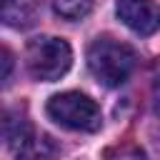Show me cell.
<instances>
[{"mask_svg":"<svg viewBox=\"0 0 160 160\" xmlns=\"http://www.w3.org/2000/svg\"><path fill=\"white\" fill-rule=\"evenodd\" d=\"M72 62V50L62 38H52V35H40L32 38L25 48V65L28 72L35 80H60Z\"/></svg>","mask_w":160,"mask_h":160,"instance_id":"2","label":"cell"},{"mask_svg":"<svg viewBox=\"0 0 160 160\" xmlns=\"http://www.w3.org/2000/svg\"><path fill=\"white\" fill-rule=\"evenodd\" d=\"M2 65H5L2 78L8 80V78H10V68H12V55H10V50H8V48H2Z\"/></svg>","mask_w":160,"mask_h":160,"instance_id":"9","label":"cell"},{"mask_svg":"<svg viewBox=\"0 0 160 160\" xmlns=\"http://www.w3.org/2000/svg\"><path fill=\"white\" fill-rule=\"evenodd\" d=\"M115 12L138 35H152L160 30V5L155 0H118Z\"/></svg>","mask_w":160,"mask_h":160,"instance_id":"5","label":"cell"},{"mask_svg":"<svg viewBox=\"0 0 160 160\" xmlns=\"http://www.w3.org/2000/svg\"><path fill=\"white\" fill-rule=\"evenodd\" d=\"M5 142L18 160H48L55 152V145L48 135H38L25 115L8 110L5 115Z\"/></svg>","mask_w":160,"mask_h":160,"instance_id":"4","label":"cell"},{"mask_svg":"<svg viewBox=\"0 0 160 160\" xmlns=\"http://www.w3.org/2000/svg\"><path fill=\"white\" fill-rule=\"evenodd\" d=\"M135 50L128 42L112 40V38H98L88 48V68L108 88H120L130 72L135 70Z\"/></svg>","mask_w":160,"mask_h":160,"instance_id":"1","label":"cell"},{"mask_svg":"<svg viewBox=\"0 0 160 160\" xmlns=\"http://www.w3.org/2000/svg\"><path fill=\"white\" fill-rule=\"evenodd\" d=\"M48 115L58 125L78 132H95L102 122L98 102L85 92H75V90L52 95L48 100Z\"/></svg>","mask_w":160,"mask_h":160,"instance_id":"3","label":"cell"},{"mask_svg":"<svg viewBox=\"0 0 160 160\" xmlns=\"http://www.w3.org/2000/svg\"><path fill=\"white\" fill-rule=\"evenodd\" d=\"M110 160H145V158L135 148H122V150H118V158H110Z\"/></svg>","mask_w":160,"mask_h":160,"instance_id":"8","label":"cell"},{"mask_svg":"<svg viewBox=\"0 0 160 160\" xmlns=\"http://www.w3.org/2000/svg\"><path fill=\"white\" fill-rule=\"evenodd\" d=\"M2 20L10 28H28L35 20L32 0H2Z\"/></svg>","mask_w":160,"mask_h":160,"instance_id":"6","label":"cell"},{"mask_svg":"<svg viewBox=\"0 0 160 160\" xmlns=\"http://www.w3.org/2000/svg\"><path fill=\"white\" fill-rule=\"evenodd\" d=\"M50 5L65 20H80L92 10V0H50Z\"/></svg>","mask_w":160,"mask_h":160,"instance_id":"7","label":"cell"}]
</instances>
